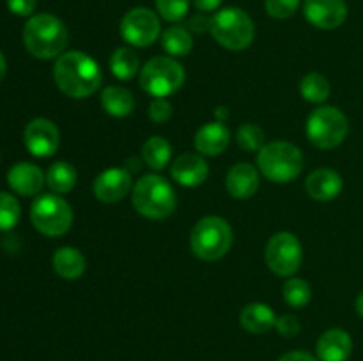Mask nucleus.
<instances>
[{
    "label": "nucleus",
    "instance_id": "ea45409f",
    "mask_svg": "<svg viewBox=\"0 0 363 361\" xmlns=\"http://www.w3.org/2000/svg\"><path fill=\"white\" fill-rule=\"evenodd\" d=\"M215 115H216V119H218V122H223V120L229 117V110L223 108V106H218V108L215 110Z\"/></svg>",
    "mask_w": 363,
    "mask_h": 361
},
{
    "label": "nucleus",
    "instance_id": "39448f33",
    "mask_svg": "<svg viewBox=\"0 0 363 361\" xmlns=\"http://www.w3.org/2000/svg\"><path fill=\"white\" fill-rule=\"evenodd\" d=\"M209 30H211L215 41L230 52L248 48L255 38L254 21L243 9H238V7L220 9L211 18Z\"/></svg>",
    "mask_w": 363,
    "mask_h": 361
},
{
    "label": "nucleus",
    "instance_id": "2eb2a0df",
    "mask_svg": "<svg viewBox=\"0 0 363 361\" xmlns=\"http://www.w3.org/2000/svg\"><path fill=\"white\" fill-rule=\"evenodd\" d=\"M208 163L202 158V154H195V152H184L179 158L174 159L170 166L172 179L184 188L201 186L208 179Z\"/></svg>",
    "mask_w": 363,
    "mask_h": 361
},
{
    "label": "nucleus",
    "instance_id": "f257e3e1",
    "mask_svg": "<svg viewBox=\"0 0 363 361\" xmlns=\"http://www.w3.org/2000/svg\"><path fill=\"white\" fill-rule=\"evenodd\" d=\"M53 78L60 91L74 99L91 98L101 87L103 74L98 62L84 52H66L57 57Z\"/></svg>",
    "mask_w": 363,
    "mask_h": 361
},
{
    "label": "nucleus",
    "instance_id": "7c9ffc66",
    "mask_svg": "<svg viewBox=\"0 0 363 361\" xmlns=\"http://www.w3.org/2000/svg\"><path fill=\"white\" fill-rule=\"evenodd\" d=\"M21 209L18 204L16 198L9 193H4L0 191V230L6 232L16 227V223L20 222Z\"/></svg>",
    "mask_w": 363,
    "mask_h": 361
},
{
    "label": "nucleus",
    "instance_id": "f3484780",
    "mask_svg": "<svg viewBox=\"0 0 363 361\" xmlns=\"http://www.w3.org/2000/svg\"><path fill=\"white\" fill-rule=\"evenodd\" d=\"M259 172L254 165L250 163H238L229 170L225 179L227 191L233 195L234 198L240 200H247V198L254 197L259 190Z\"/></svg>",
    "mask_w": 363,
    "mask_h": 361
},
{
    "label": "nucleus",
    "instance_id": "f8f14e48",
    "mask_svg": "<svg viewBox=\"0 0 363 361\" xmlns=\"http://www.w3.org/2000/svg\"><path fill=\"white\" fill-rule=\"evenodd\" d=\"M23 138L28 152L35 158H50L52 154H55L60 142V134L55 124L43 117L27 124Z\"/></svg>",
    "mask_w": 363,
    "mask_h": 361
},
{
    "label": "nucleus",
    "instance_id": "4be33fe9",
    "mask_svg": "<svg viewBox=\"0 0 363 361\" xmlns=\"http://www.w3.org/2000/svg\"><path fill=\"white\" fill-rule=\"evenodd\" d=\"M53 269L64 280H78L85 273V257L73 246H62L53 253Z\"/></svg>",
    "mask_w": 363,
    "mask_h": 361
},
{
    "label": "nucleus",
    "instance_id": "c756f323",
    "mask_svg": "<svg viewBox=\"0 0 363 361\" xmlns=\"http://www.w3.org/2000/svg\"><path fill=\"white\" fill-rule=\"evenodd\" d=\"M236 142L243 151L254 152L261 151L264 147V131L257 126V124L247 122L238 130Z\"/></svg>",
    "mask_w": 363,
    "mask_h": 361
},
{
    "label": "nucleus",
    "instance_id": "a19ab883",
    "mask_svg": "<svg viewBox=\"0 0 363 361\" xmlns=\"http://www.w3.org/2000/svg\"><path fill=\"white\" fill-rule=\"evenodd\" d=\"M6 69H7L6 59H4L2 52H0V81H2V80H4V76H6Z\"/></svg>",
    "mask_w": 363,
    "mask_h": 361
},
{
    "label": "nucleus",
    "instance_id": "0eeeda50",
    "mask_svg": "<svg viewBox=\"0 0 363 361\" xmlns=\"http://www.w3.org/2000/svg\"><path fill=\"white\" fill-rule=\"evenodd\" d=\"M184 78L183 66L174 57H155L140 69V87L149 96L167 98L183 87Z\"/></svg>",
    "mask_w": 363,
    "mask_h": 361
},
{
    "label": "nucleus",
    "instance_id": "58836bf2",
    "mask_svg": "<svg viewBox=\"0 0 363 361\" xmlns=\"http://www.w3.org/2000/svg\"><path fill=\"white\" fill-rule=\"evenodd\" d=\"M279 361H318L311 353L305 350H291V353L284 354Z\"/></svg>",
    "mask_w": 363,
    "mask_h": 361
},
{
    "label": "nucleus",
    "instance_id": "cd10ccee",
    "mask_svg": "<svg viewBox=\"0 0 363 361\" xmlns=\"http://www.w3.org/2000/svg\"><path fill=\"white\" fill-rule=\"evenodd\" d=\"M300 92L303 96L305 101L308 103H325L330 96V81L326 76L319 73H308L305 74L303 80L300 84Z\"/></svg>",
    "mask_w": 363,
    "mask_h": 361
},
{
    "label": "nucleus",
    "instance_id": "f03ea898",
    "mask_svg": "<svg viewBox=\"0 0 363 361\" xmlns=\"http://www.w3.org/2000/svg\"><path fill=\"white\" fill-rule=\"evenodd\" d=\"M67 28L53 14L41 13L28 18L23 27V45L35 59L50 60L62 55L67 45Z\"/></svg>",
    "mask_w": 363,
    "mask_h": 361
},
{
    "label": "nucleus",
    "instance_id": "c85d7f7f",
    "mask_svg": "<svg viewBox=\"0 0 363 361\" xmlns=\"http://www.w3.org/2000/svg\"><path fill=\"white\" fill-rule=\"evenodd\" d=\"M284 299L289 306L303 308L307 306L312 297V289L303 278H289L284 283Z\"/></svg>",
    "mask_w": 363,
    "mask_h": 361
},
{
    "label": "nucleus",
    "instance_id": "ddd939ff",
    "mask_svg": "<svg viewBox=\"0 0 363 361\" xmlns=\"http://www.w3.org/2000/svg\"><path fill=\"white\" fill-rule=\"evenodd\" d=\"M303 14L314 27L333 30L346 21L347 4L346 0H303Z\"/></svg>",
    "mask_w": 363,
    "mask_h": 361
},
{
    "label": "nucleus",
    "instance_id": "1a4fd4ad",
    "mask_svg": "<svg viewBox=\"0 0 363 361\" xmlns=\"http://www.w3.org/2000/svg\"><path fill=\"white\" fill-rule=\"evenodd\" d=\"M30 219L35 229L48 237L64 236L73 225L71 205L59 195H41L30 207Z\"/></svg>",
    "mask_w": 363,
    "mask_h": 361
},
{
    "label": "nucleus",
    "instance_id": "aec40b11",
    "mask_svg": "<svg viewBox=\"0 0 363 361\" xmlns=\"http://www.w3.org/2000/svg\"><path fill=\"white\" fill-rule=\"evenodd\" d=\"M195 147L202 156H218L229 147L230 131L223 122H208L195 133Z\"/></svg>",
    "mask_w": 363,
    "mask_h": 361
},
{
    "label": "nucleus",
    "instance_id": "4468645a",
    "mask_svg": "<svg viewBox=\"0 0 363 361\" xmlns=\"http://www.w3.org/2000/svg\"><path fill=\"white\" fill-rule=\"evenodd\" d=\"M131 190V173L124 168H108L99 173L92 184L96 198L105 204L123 200Z\"/></svg>",
    "mask_w": 363,
    "mask_h": 361
},
{
    "label": "nucleus",
    "instance_id": "79ce46f5",
    "mask_svg": "<svg viewBox=\"0 0 363 361\" xmlns=\"http://www.w3.org/2000/svg\"><path fill=\"white\" fill-rule=\"evenodd\" d=\"M357 311H358V315L363 319V292H360V296L357 297Z\"/></svg>",
    "mask_w": 363,
    "mask_h": 361
},
{
    "label": "nucleus",
    "instance_id": "9d476101",
    "mask_svg": "<svg viewBox=\"0 0 363 361\" xmlns=\"http://www.w3.org/2000/svg\"><path fill=\"white\" fill-rule=\"evenodd\" d=\"M268 268L279 276H293L300 269L303 250L298 237L291 232H279L268 241L264 251Z\"/></svg>",
    "mask_w": 363,
    "mask_h": 361
},
{
    "label": "nucleus",
    "instance_id": "a211bd4d",
    "mask_svg": "<svg viewBox=\"0 0 363 361\" xmlns=\"http://www.w3.org/2000/svg\"><path fill=\"white\" fill-rule=\"evenodd\" d=\"M353 353V340L344 329L333 328L318 340V357L321 361H347Z\"/></svg>",
    "mask_w": 363,
    "mask_h": 361
},
{
    "label": "nucleus",
    "instance_id": "c9c22d12",
    "mask_svg": "<svg viewBox=\"0 0 363 361\" xmlns=\"http://www.w3.org/2000/svg\"><path fill=\"white\" fill-rule=\"evenodd\" d=\"M6 4L16 16H30L38 7V0H6Z\"/></svg>",
    "mask_w": 363,
    "mask_h": 361
},
{
    "label": "nucleus",
    "instance_id": "7ed1b4c3",
    "mask_svg": "<svg viewBox=\"0 0 363 361\" xmlns=\"http://www.w3.org/2000/svg\"><path fill=\"white\" fill-rule=\"evenodd\" d=\"M135 209L149 219H163L176 211L177 197L172 184L162 176L147 173L133 186L131 195Z\"/></svg>",
    "mask_w": 363,
    "mask_h": 361
},
{
    "label": "nucleus",
    "instance_id": "dca6fc26",
    "mask_svg": "<svg viewBox=\"0 0 363 361\" xmlns=\"http://www.w3.org/2000/svg\"><path fill=\"white\" fill-rule=\"evenodd\" d=\"M7 183L11 190L23 197H32L43 190L46 183L45 173L34 163H16L7 173Z\"/></svg>",
    "mask_w": 363,
    "mask_h": 361
},
{
    "label": "nucleus",
    "instance_id": "473e14b6",
    "mask_svg": "<svg viewBox=\"0 0 363 361\" xmlns=\"http://www.w3.org/2000/svg\"><path fill=\"white\" fill-rule=\"evenodd\" d=\"M301 0H266L264 9L275 20H287L300 7Z\"/></svg>",
    "mask_w": 363,
    "mask_h": 361
},
{
    "label": "nucleus",
    "instance_id": "9b49d317",
    "mask_svg": "<svg viewBox=\"0 0 363 361\" xmlns=\"http://www.w3.org/2000/svg\"><path fill=\"white\" fill-rule=\"evenodd\" d=\"M162 32L160 18L147 7H135L121 20V35L124 41L137 48H147Z\"/></svg>",
    "mask_w": 363,
    "mask_h": 361
},
{
    "label": "nucleus",
    "instance_id": "f704fd0d",
    "mask_svg": "<svg viewBox=\"0 0 363 361\" xmlns=\"http://www.w3.org/2000/svg\"><path fill=\"white\" fill-rule=\"evenodd\" d=\"M275 329L279 331V335L286 336V338H293L298 333L301 331V324L294 315H282V317H277Z\"/></svg>",
    "mask_w": 363,
    "mask_h": 361
},
{
    "label": "nucleus",
    "instance_id": "20e7f679",
    "mask_svg": "<svg viewBox=\"0 0 363 361\" xmlns=\"http://www.w3.org/2000/svg\"><path fill=\"white\" fill-rule=\"evenodd\" d=\"M257 165L262 176L272 183H291L303 170V154L291 142H269L259 151Z\"/></svg>",
    "mask_w": 363,
    "mask_h": 361
},
{
    "label": "nucleus",
    "instance_id": "b1692460",
    "mask_svg": "<svg viewBox=\"0 0 363 361\" xmlns=\"http://www.w3.org/2000/svg\"><path fill=\"white\" fill-rule=\"evenodd\" d=\"M162 45L169 57H186L194 50V38L188 28L174 25L162 34Z\"/></svg>",
    "mask_w": 363,
    "mask_h": 361
},
{
    "label": "nucleus",
    "instance_id": "bb28decb",
    "mask_svg": "<svg viewBox=\"0 0 363 361\" xmlns=\"http://www.w3.org/2000/svg\"><path fill=\"white\" fill-rule=\"evenodd\" d=\"M110 71L119 80H131L140 71V59L131 48H117L110 57Z\"/></svg>",
    "mask_w": 363,
    "mask_h": 361
},
{
    "label": "nucleus",
    "instance_id": "2f4dec72",
    "mask_svg": "<svg viewBox=\"0 0 363 361\" xmlns=\"http://www.w3.org/2000/svg\"><path fill=\"white\" fill-rule=\"evenodd\" d=\"M190 2L191 0H156V9L163 20L177 23L188 14Z\"/></svg>",
    "mask_w": 363,
    "mask_h": 361
},
{
    "label": "nucleus",
    "instance_id": "5701e85b",
    "mask_svg": "<svg viewBox=\"0 0 363 361\" xmlns=\"http://www.w3.org/2000/svg\"><path fill=\"white\" fill-rule=\"evenodd\" d=\"M101 106L108 115L128 117L135 110V98L128 88L121 85H110L101 92Z\"/></svg>",
    "mask_w": 363,
    "mask_h": 361
},
{
    "label": "nucleus",
    "instance_id": "393cba45",
    "mask_svg": "<svg viewBox=\"0 0 363 361\" xmlns=\"http://www.w3.org/2000/svg\"><path fill=\"white\" fill-rule=\"evenodd\" d=\"M77 170L71 163L66 161H57L50 166L48 173H46V184L50 186V190L57 195L67 193L74 188L77 184Z\"/></svg>",
    "mask_w": 363,
    "mask_h": 361
},
{
    "label": "nucleus",
    "instance_id": "6e6552de",
    "mask_svg": "<svg viewBox=\"0 0 363 361\" xmlns=\"http://www.w3.org/2000/svg\"><path fill=\"white\" fill-rule=\"evenodd\" d=\"M307 138L319 149H335L346 140L347 117L335 106H319L307 119Z\"/></svg>",
    "mask_w": 363,
    "mask_h": 361
},
{
    "label": "nucleus",
    "instance_id": "a878e982",
    "mask_svg": "<svg viewBox=\"0 0 363 361\" xmlns=\"http://www.w3.org/2000/svg\"><path fill=\"white\" fill-rule=\"evenodd\" d=\"M172 156V145L163 137H151L145 140L142 147V158L145 165L152 170H163L170 161Z\"/></svg>",
    "mask_w": 363,
    "mask_h": 361
},
{
    "label": "nucleus",
    "instance_id": "e433bc0d",
    "mask_svg": "<svg viewBox=\"0 0 363 361\" xmlns=\"http://www.w3.org/2000/svg\"><path fill=\"white\" fill-rule=\"evenodd\" d=\"M190 28L194 32H199V34H202L204 30H208L209 27H211V20H208V18L204 16V14H197V16H194L190 20Z\"/></svg>",
    "mask_w": 363,
    "mask_h": 361
},
{
    "label": "nucleus",
    "instance_id": "412c9836",
    "mask_svg": "<svg viewBox=\"0 0 363 361\" xmlns=\"http://www.w3.org/2000/svg\"><path fill=\"white\" fill-rule=\"evenodd\" d=\"M240 322L248 333H255V335H262V333L269 331L275 328L277 315L272 310V306L264 303H250L241 310Z\"/></svg>",
    "mask_w": 363,
    "mask_h": 361
},
{
    "label": "nucleus",
    "instance_id": "72a5a7b5",
    "mask_svg": "<svg viewBox=\"0 0 363 361\" xmlns=\"http://www.w3.org/2000/svg\"><path fill=\"white\" fill-rule=\"evenodd\" d=\"M172 117V105L165 98H155L149 105V119L155 124H165Z\"/></svg>",
    "mask_w": 363,
    "mask_h": 361
},
{
    "label": "nucleus",
    "instance_id": "6ab92c4d",
    "mask_svg": "<svg viewBox=\"0 0 363 361\" xmlns=\"http://www.w3.org/2000/svg\"><path fill=\"white\" fill-rule=\"evenodd\" d=\"M342 177L332 168H318L307 177L305 190L314 200L328 202L333 200L342 191Z\"/></svg>",
    "mask_w": 363,
    "mask_h": 361
},
{
    "label": "nucleus",
    "instance_id": "423d86ee",
    "mask_svg": "<svg viewBox=\"0 0 363 361\" xmlns=\"http://www.w3.org/2000/svg\"><path fill=\"white\" fill-rule=\"evenodd\" d=\"M190 246L201 260H218L233 246V229L220 216H206L191 230Z\"/></svg>",
    "mask_w": 363,
    "mask_h": 361
},
{
    "label": "nucleus",
    "instance_id": "4c0bfd02",
    "mask_svg": "<svg viewBox=\"0 0 363 361\" xmlns=\"http://www.w3.org/2000/svg\"><path fill=\"white\" fill-rule=\"evenodd\" d=\"M222 2L223 0H191V4H194L201 13H211V11H216L222 6Z\"/></svg>",
    "mask_w": 363,
    "mask_h": 361
}]
</instances>
